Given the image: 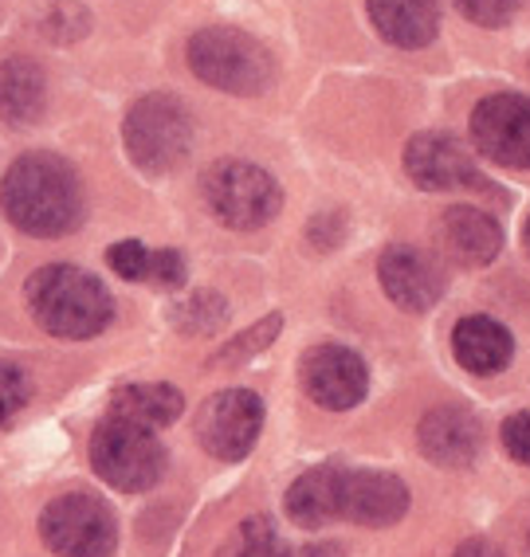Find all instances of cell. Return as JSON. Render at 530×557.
<instances>
[{
  "label": "cell",
  "mask_w": 530,
  "mask_h": 557,
  "mask_svg": "<svg viewBox=\"0 0 530 557\" xmlns=\"http://www.w3.org/2000/svg\"><path fill=\"white\" fill-rule=\"evenodd\" d=\"M527 546H530V537H527Z\"/></svg>",
  "instance_id": "32"
},
{
  "label": "cell",
  "mask_w": 530,
  "mask_h": 557,
  "mask_svg": "<svg viewBox=\"0 0 530 557\" xmlns=\"http://www.w3.org/2000/svg\"><path fill=\"white\" fill-rule=\"evenodd\" d=\"M303 388L319 408L346 412L370 388V369L346 346H315L303 358Z\"/></svg>",
  "instance_id": "10"
},
{
  "label": "cell",
  "mask_w": 530,
  "mask_h": 557,
  "mask_svg": "<svg viewBox=\"0 0 530 557\" xmlns=\"http://www.w3.org/2000/svg\"><path fill=\"white\" fill-rule=\"evenodd\" d=\"M409 510V487L390 471H350L342 475L338 518L361 527H393Z\"/></svg>",
  "instance_id": "13"
},
{
  "label": "cell",
  "mask_w": 530,
  "mask_h": 557,
  "mask_svg": "<svg viewBox=\"0 0 530 557\" xmlns=\"http://www.w3.org/2000/svg\"><path fill=\"white\" fill-rule=\"evenodd\" d=\"M90 463L114 491H150L165 471V451L150 429L107 417L90 436Z\"/></svg>",
  "instance_id": "5"
},
{
  "label": "cell",
  "mask_w": 530,
  "mask_h": 557,
  "mask_svg": "<svg viewBox=\"0 0 530 557\" xmlns=\"http://www.w3.org/2000/svg\"><path fill=\"white\" fill-rule=\"evenodd\" d=\"M456 557H503V549L491 546V542H483V537H468V542L456 549Z\"/></svg>",
  "instance_id": "29"
},
{
  "label": "cell",
  "mask_w": 530,
  "mask_h": 557,
  "mask_svg": "<svg viewBox=\"0 0 530 557\" xmlns=\"http://www.w3.org/2000/svg\"><path fill=\"white\" fill-rule=\"evenodd\" d=\"M378 275H381L385 295H390L400 310H409V314H424V310L436 307L444 295V271L420 248H409V244L385 248V256H381V263H378Z\"/></svg>",
  "instance_id": "11"
},
{
  "label": "cell",
  "mask_w": 530,
  "mask_h": 557,
  "mask_svg": "<svg viewBox=\"0 0 530 557\" xmlns=\"http://www.w3.org/2000/svg\"><path fill=\"white\" fill-rule=\"evenodd\" d=\"M503 448L510 451V459H519L530 468V412H515L503 424Z\"/></svg>",
  "instance_id": "27"
},
{
  "label": "cell",
  "mask_w": 530,
  "mask_h": 557,
  "mask_svg": "<svg viewBox=\"0 0 530 557\" xmlns=\"http://www.w3.org/2000/svg\"><path fill=\"white\" fill-rule=\"evenodd\" d=\"M471 141L483 158L507 170H530V99L488 95L471 110Z\"/></svg>",
  "instance_id": "9"
},
{
  "label": "cell",
  "mask_w": 530,
  "mask_h": 557,
  "mask_svg": "<svg viewBox=\"0 0 530 557\" xmlns=\"http://www.w3.org/2000/svg\"><path fill=\"white\" fill-rule=\"evenodd\" d=\"M24 295H28L36 322L56 338H95L114 314L111 290L71 263H48L36 275H28Z\"/></svg>",
  "instance_id": "2"
},
{
  "label": "cell",
  "mask_w": 530,
  "mask_h": 557,
  "mask_svg": "<svg viewBox=\"0 0 530 557\" xmlns=\"http://www.w3.org/2000/svg\"><path fill=\"white\" fill-rule=\"evenodd\" d=\"M417 440H420V451L432 463H441V468H468L471 459L480 456L483 432H480V420L471 417L468 408L441 405L432 408V412H424Z\"/></svg>",
  "instance_id": "14"
},
{
  "label": "cell",
  "mask_w": 530,
  "mask_h": 557,
  "mask_svg": "<svg viewBox=\"0 0 530 557\" xmlns=\"http://www.w3.org/2000/svg\"><path fill=\"white\" fill-rule=\"evenodd\" d=\"M303 557H338V546H310L303 549Z\"/></svg>",
  "instance_id": "30"
},
{
  "label": "cell",
  "mask_w": 530,
  "mask_h": 557,
  "mask_svg": "<svg viewBox=\"0 0 530 557\" xmlns=\"http://www.w3.org/2000/svg\"><path fill=\"white\" fill-rule=\"evenodd\" d=\"M44 102H48V83H44L40 63L24 55L0 63V119L12 126H32L40 122Z\"/></svg>",
  "instance_id": "19"
},
{
  "label": "cell",
  "mask_w": 530,
  "mask_h": 557,
  "mask_svg": "<svg viewBox=\"0 0 530 557\" xmlns=\"http://www.w3.org/2000/svg\"><path fill=\"white\" fill-rule=\"evenodd\" d=\"M185 397L173 385H126L114 393L111 417L131 420L138 429H165L181 417Z\"/></svg>",
  "instance_id": "20"
},
{
  "label": "cell",
  "mask_w": 530,
  "mask_h": 557,
  "mask_svg": "<svg viewBox=\"0 0 530 557\" xmlns=\"http://www.w3.org/2000/svg\"><path fill=\"white\" fill-rule=\"evenodd\" d=\"M0 205L21 232L32 236H63L83 216L79 177L56 153H24L9 165L0 185Z\"/></svg>",
  "instance_id": "1"
},
{
  "label": "cell",
  "mask_w": 530,
  "mask_h": 557,
  "mask_svg": "<svg viewBox=\"0 0 530 557\" xmlns=\"http://www.w3.org/2000/svg\"><path fill=\"white\" fill-rule=\"evenodd\" d=\"M44 542L60 557H111L119 546L114 510L95 495H63L40 515Z\"/></svg>",
  "instance_id": "7"
},
{
  "label": "cell",
  "mask_w": 530,
  "mask_h": 557,
  "mask_svg": "<svg viewBox=\"0 0 530 557\" xmlns=\"http://www.w3.org/2000/svg\"><path fill=\"white\" fill-rule=\"evenodd\" d=\"M122 138H126V153L141 173H170L181 161L189 158L193 146V119L185 102L173 95H146L131 107L126 122H122Z\"/></svg>",
  "instance_id": "4"
},
{
  "label": "cell",
  "mask_w": 530,
  "mask_h": 557,
  "mask_svg": "<svg viewBox=\"0 0 530 557\" xmlns=\"http://www.w3.org/2000/svg\"><path fill=\"white\" fill-rule=\"evenodd\" d=\"M150 278L158 287H181L185 283V259H181V251H150Z\"/></svg>",
  "instance_id": "28"
},
{
  "label": "cell",
  "mask_w": 530,
  "mask_h": 557,
  "mask_svg": "<svg viewBox=\"0 0 530 557\" xmlns=\"http://www.w3.org/2000/svg\"><path fill=\"white\" fill-rule=\"evenodd\" d=\"M224 319H229V307H224L221 295H193V299H185L177 310H173V322H177V330H185V334H212V330H221Z\"/></svg>",
  "instance_id": "23"
},
{
  "label": "cell",
  "mask_w": 530,
  "mask_h": 557,
  "mask_svg": "<svg viewBox=\"0 0 530 557\" xmlns=\"http://www.w3.org/2000/svg\"><path fill=\"white\" fill-rule=\"evenodd\" d=\"M405 170L420 189L444 193V189H476L483 185L476 161L468 158L460 141L452 134H417L405 150Z\"/></svg>",
  "instance_id": "12"
},
{
  "label": "cell",
  "mask_w": 530,
  "mask_h": 557,
  "mask_svg": "<svg viewBox=\"0 0 530 557\" xmlns=\"http://www.w3.org/2000/svg\"><path fill=\"white\" fill-rule=\"evenodd\" d=\"M205 200L212 216L236 232L263 228L283 205V193L268 170L251 161H221L205 173Z\"/></svg>",
  "instance_id": "6"
},
{
  "label": "cell",
  "mask_w": 530,
  "mask_h": 557,
  "mask_svg": "<svg viewBox=\"0 0 530 557\" xmlns=\"http://www.w3.org/2000/svg\"><path fill=\"white\" fill-rule=\"evenodd\" d=\"M280 326H283L280 314H268V319H263V322H256V326H251V330H244L241 338H232L224 349H217V354H212L209 366H241V361L256 358L260 349H268L271 342L280 338Z\"/></svg>",
  "instance_id": "21"
},
{
  "label": "cell",
  "mask_w": 530,
  "mask_h": 557,
  "mask_svg": "<svg viewBox=\"0 0 530 557\" xmlns=\"http://www.w3.org/2000/svg\"><path fill=\"white\" fill-rule=\"evenodd\" d=\"M452 354L460 361L468 373L476 377H491V373H503L515 354V342H510L507 326L488 314H471V319H460L456 330H452Z\"/></svg>",
  "instance_id": "16"
},
{
  "label": "cell",
  "mask_w": 530,
  "mask_h": 557,
  "mask_svg": "<svg viewBox=\"0 0 530 557\" xmlns=\"http://www.w3.org/2000/svg\"><path fill=\"white\" fill-rule=\"evenodd\" d=\"M111 271L119 278H131V283H141V278H150V248L141 244V239H119L111 251Z\"/></svg>",
  "instance_id": "24"
},
{
  "label": "cell",
  "mask_w": 530,
  "mask_h": 557,
  "mask_svg": "<svg viewBox=\"0 0 530 557\" xmlns=\"http://www.w3.org/2000/svg\"><path fill=\"white\" fill-rule=\"evenodd\" d=\"M28 400V377H24L21 366L12 361H0V424H9L16 412Z\"/></svg>",
  "instance_id": "25"
},
{
  "label": "cell",
  "mask_w": 530,
  "mask_h": 557,
  "mask_svg": "<svg viewBox=\"0 0 530 557\" xmlns=\"http://www.w3.org/2000/svg\"><path fill=\"white\" fill-rule=\"evenodd\" d=\"M189 67L200 83L229 95H260L275 75L268 48L241 28H200L189 40Z\"/></svg>",
  "instance_id": "3"
},
{
  "label": "cell",
  "mask_w": 530,
  "mask_h": 557,
  "mask_svg": "<svg viewBox=\"0 0 530 557\" xmlns=\"http://www.w3.org/2000/svg\"><path fill=\"white\" fill-rule=\"evenodd\" d=\"M373 28L397 48H424L436 40L441 9L436 0H366Z\"/></svg>",
  "instance_id": "17"
},
{
  "label": "cell",
  "mask_w": 530,
  "mask_h": 557,
  "mask_svg": "<svg viewBox=\"0 0 530 557\" xmlns=\"http://www.w3.org/2000/svg\"><path fill=\"white\" fill-rule=\"evenodd\" d=\"M522 244H527V251H530V220H527V228H522Z\"/></svg>",
  "instance_id": "31"
},
{
  "label": "cell",
  "mask_w": 530,
  "mask_h": 557,
  "mask_svg": "<svg viewBox=\"0 0 530 557\" xmlns=\"http://www.w3.org/2000/svg\"><path fill=\"white\" fill-rule=\"evenodd\" d=\"M456 9L480 28H500L510 21V12L519 9V0H456Z\"/></svg>",
  "instance_id": "26"
},
{
  "label": "cell",
  "mask_w": 530,
  "mask_h": 557,
  "mask_svg": "<svg viewBox=\"0 0 530 557\" xmlns=\"http://www.w3.org/2000/svg\"><path fill=\"white\" fill-rule=\"evenodd\" d=\"M441 244L448 248V256L456 259V263L488 268L503 248V232H500V224H495V216H488L483 209L456 205V209H448L441 216Z\"/></svg>",
  "instance_id": "15"
},
{
  "label": "cell",
  "mask_w": 530,
  "mask_h": 557,
  "mask_svg": "<svg viewBox=\"0 0 530 557\" xmlns=\"http://www.w3.org/2000/svg\"><path fill=\"white\" fill-rule=\"evenodd\" d=\"M263 429V400L251 388H224L200 408L197 436L200 448L217 459H244Z\"/></svg>",
  "instance_id": "8"
},
{
  "label": "cell",
  "mask_w": 530,
  "mask_h": 557,
  "mask_svg": "<svg viewBox=\"0 0 530 557\" xmlns=\"http://www.w3.org/2000/svg\"><path fill=\"white\" fill-rule=\"evenodd\" d=\"M342 475H346L342 463H322V468L303 471L287 491V515L299 527H326V522H334L342 503Z\"/></svg>",
  "instance_id": "18"
},
{
  "label": "cell",
  "mask_w": 530,
  "mask_h": 557,
  "mask_svg": "<svg viewBox=\"0 0 530 557\" xmlns=\"http://www.w3.org/2000/svg\"><path fill=\"white\" fill-rule=\"evenodd\" d=\"M224 557H287V549L268 518H244V527L236 530Z\"/></svg>",
  "instance_id": "22"
}]
</instances>
